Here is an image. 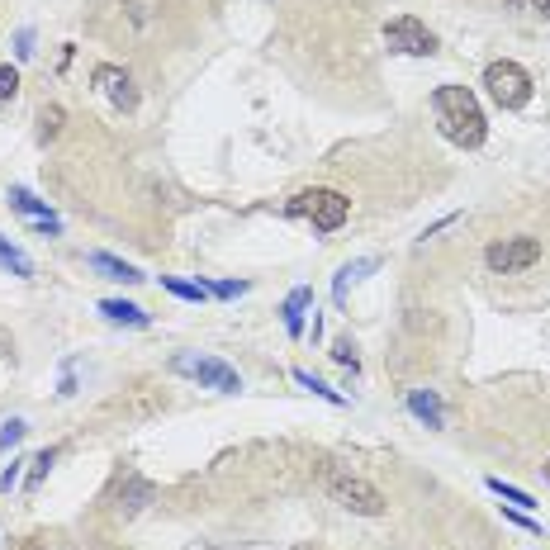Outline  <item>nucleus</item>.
I'll return each instance as SVG.
<instances>
[{
  "instance_id": "26",
  "label": "nucleus",
  "mask_w": 550,
  "mask_h": 550,
  "mask_svg": "<svg viewBox=\"0 0 550 550\" xmlns=\"http://www.w3.org/2000/svg\"><path fill=\"white\" fill-rule=\"evenodd\" d=\"M38 124H43V138H53V133L62 129V110H57V105H53V110H43V114H38Z\"/></svg>"
},
{
  "instance_id": "8",
  "label": "nucleus",
  "mask_w": 550,
  "mask_h": 550,
  "mask_svg": "<svg viewBox=\"0 0 550 550\" xmlns=\"http://www.w3.org/2000/svg\"><path fill=\"white\" fill-rule=\"evenodd\" d=\"M95 86L110 95V105L114 110H138V91H133V76L124 72V67H95Z\"/></svg>"
},
{
  "instance_id": "10",
  "label": "nucleus",
  "mask_w": 550,
  "mask_h": 550,
  "mask_svg": "<svg viewBox=\"0 0 550 550\" xmlns=\"http://www.w3.org/2000/svg\"><path fill=\"white\" fill-rule=\"evenodd\" d=\"M408 413L427 427H446V408H441L437 389H408Z\"/></svg>"
},
{
  "instance_id": "3",
  "label": "nucleus",
  "mask_w": 550,
  "mask_h": 550,
  "mask_svg": "<svg viewBox=\"0 0 550 550\" xmlns=\"http://www.w3.org/2000/svg\"><path fill=\"white\" fill-rule=\"evenodd\" d=\"M484 86H489V100L498 110H522L532 100V76L522 72L517 62H508V57L484 67Z\"/></svg>"
},
{
  "instance_id": "18",
  "label": "nucleus",
  "mask_w": 550,
  "mask_h": 550,
  "mask_svg": "<svg viewBox=\"0 0 550 550\" xmlns=\"http://www.w3.org/2000/svg\"><path fill=\"white\" fill-rule=\"evenodd\" d=\"M294 385H304V389H309V394H318V399H328V404H337V408L347 404V399H342L337 389H328V385H323V380H313L309 370H294Z\"/></svg>"
},
{
  "instance_id": "4",
  "label": "nucleus",
  "mask_w": 550,
  "mask_h": 550,
  "mask_svg": "<svg viewBox=\"0 0 550 550\" xmlns=\"http://www.w3.org/2000/svg\"><path fill=\"white\" fill-rule=\"evenodd\" d=\"M328 494H332V503H342V508H351V513H361V517L385 513V494L370 479L351 475V470H328Z\"/></svg>"
},
{
  "instance_id": "29",
  "label": "nucleus",
  "mask_w": 550,
  "mask_h": 550,
  "mask_svg": "<svg viewBox=\"0 0 550 550\" xmlns=\"http://www.w3.org/2000/svg\"><path fill=\"white\" fill-rule=\"evenodd\" d=\"M546 479H550V460H546Z\"/></svg>"
},
{
  "instance_id": "17",
  "label": "nucleus",
  "mask_w": 550,
  "mask_h": 550,
  "mask_svg": "<svg viewBox=\"0 0 550 550\" xmlns=\"http://www.w3.org/2000/svg\"><path fill=\"white\" fill-rule=\"evenodd\" d=\"M0 266H5V271H15V275H34V261L24 257L19 247H10L5 238H0Z\"/></svg>"
},
{
  "instance_id": "5",
  "label": "nucleus",
  "mask_w": 550,
  "mask_h": 550,
  "mask_svg": "<svg viewBox=\"0 0 550 550\" xmlns=\"http://www.w3.org/2000/svg\"><path fill=\"white\" fill-rule=\"evenodd\" d=\"M171 370L185 375V380H200L204 389H219V394H238V389H242V375L228 366V361H219V356H195V351H181V356L171 361Z\"/></svg>"
},
{
  "instance_id": "14",
  "label": "nucleus",
  "mask_w": 550,
  "mask_h": 550,
  "mask_svg": "<svg viewBox=\"0 0 550 550\" xmlns=\"http://www.w3.org/2000/svg\"><path fill=\"white\" fill-rule=\"evenodd\" d=\"M100 313H105L110 323H124V328H147V323H152V313L129 304V299H100Z\"/></svg>"
},
{
  "instance_id": "28",
  "label": "nucleus",
  "mask_w": 550,
  "mask_h": 550,
  "mask_svg": "<svg viewBox=\"0 0 550 550\" xmlns=\"http://www.w3.org/2000/svg\"><path fill=\"white\" fill-rule=\"evenodd\" d=\"M19 465H24V460H10V470L0 475V494H10V489L19 484Z\"/></svg>"
},
{
  "instance_id": "2",
  "label": "nucleus",
  "mask_w": 550,
  "mask_h": 550,
  "mask_svg": "<svg viewBox=\"0 0 550 550\" xmlns=\"http://www.w3.org/2000/svg\"><path fill=\"white\" fill-rule=\"evenodd\" d=\"M285 214H290V219H309L318 233H337V228L351 219V200L342 190L313 185V190H299V195L285 204Z\"/></svg>"
},
{
  "instance_id": "21",
  "label": "nucleus",
  "mask_w": 550,
  "mask_h": 550,
  "mask_svg": "<svg viewBox=\"0 0 550 550\" xmlns=\"http://www.w3.org/2000/svg\"><path fill=\"white\" fill-rule=\"evenodd\" d=\"M15 95H19V72L10 67V62H5V67H0V110H5Z\"/></svg>"
},
{
  "instance_id": "19",
  "label": "nucleus",
  "mask_w": 550,
  "mask_h": 550,
  "mask_svg": "<svg viewBox=\"0 0 550 550\" xmlns=\"http://www.w3.org/2000/svg\"><path fill=\"white\" fill-rule=\"evenodd\" d=\"M162 285L176 294V299H195V304L209 299V285H190V280H176V275H162Z\"/></svg>"
},
{
  "instance_id": "12",
  "label": "nucleus",
  "mask_w": 550,
  "mask_h": 550,
  "mask_svg": "<svg viewBox=\"0 0 550 550\" xmlns=\"http://www.w3.org/2000/svg\"><path fill=\"white\" fill-rule=\"evenodd\" d=\"M86 266H91V271H100V275H110V280H124V285H143V280H147L138 266L110 257V252H91V257H86Z\"/></svg>"
},
{
  "instance_id": "6",
  "label": "nucleus",
  "mask_w": 550,
  "mask_h": 550,
  "mask_svg": "<svg viewBox=\"0 0 550 550\" xmlns=\"http://www.w3.org/2000/svg\"><path fill=\"white\" fill-rule=\"evenodd\" d=\"M385 48L389 53H404V57H432L437 53V34L413 15H399L385 24Z\"/></svg>"
},
{
  "instance_id": "24",
  "label": "nucleus",
  "mask_w": 550,
  "mask_h": 550,
  "mask_svg": "<svg viewBox=\"0 0 550 550\" xmlns=\"http://www.w3.org/2000/svg\"><path fill=\"white\" fill-rule=\"evenodd\" d=\"M209 294H219V299H238V294H247V280H219V285H209Z\"/></svg>"
},
{
  "instance_id": "23",
  "label": "nucleus",
  "mask_w": 550,
  "mask_h": 550,
  "mask_svg": "<svg viewBox=\"0 0 550 550\" xmlns=\"http://www.w3.org/2000/svg\"><path fill=\"white\" fill-rule=\"evenodd\" d=\"M24 432H29V427H24L19 418H10L5 427H0V446H5V451H10V446H19V441H24Z\"/></svg>"
},
{
  "instance_id": "7",
  "label": "nucleus",
  "mask_w": 550,
  "mask_h": 550,
  "mask_svg": "<svg viewBox=\"0 0 550 550\" xmlns=\"http://www.w3.org/2000/svg\"><path fill=\"white\" fill-rule=\"evenodd\" d=\"M536 261H541V242L536 238H498L484 252V266L494 275H517V271H527V266H536Z\"/></svg>"
},
{
  "instance_id": "27",
  "label": "nucleus",
  "mask_w": 550,
  "mask_h": 550,
  "mask_svg": "<svg viewBox=\"0 0 550 550\" xmlns=\"http://www.w3.org/2000/svg\"><path fill=\"white\" fill-rule=\"evenodd\" d=\"M57 451H43V456H34V475H29V489H38V479L48 475V465H53Z\"/></svg>"
},
{
  "instance_id": "25",
  "label": "nucleus",
  "mask_w": 550,
  "mask_h": 550,
  "mask_svg": "<svg viewBox=\"0 0 550 550\" xmlns=\"http://www.w3.org/2000/svg\"><path fill=\"white\" fill-rule=\"evenodd\" d=\"M15 57H19V62H29V57H34V29H19V34H15Z\"/></svg>"
},
{
  "instance_id": "20",
  "label": "nucleus",
  "mask_w": 550,
  "mask_h": 550,
  "mask_svg": "<svg viewBox=\"0 0 550 550\" xmlns=\"http://www.w3.org/2000/svg\"><path fill=\"white\" fill-rule=\"evenodd\" d=\"M508 10L527 19H550V0H508Z\"/></svg>"
},
{
  "instance_id": "22",
  "label": "nucleus",
  "mask_w": 550,
  "mask_h": 550,
  "mask_svg": "<svg viewBox=\"0 0 550 550\" xmlns=\"http://www.w3.org/2000/svg\"><path fill=\"white\" fill-rule=\"evenodd\" d=\"M332 361H337V366H347L351 375H356V347H351V337H342V342H332Z\"/></svg>"
},
{
  "instance_id": "16",
  "label": "nucleus",
  "mask_w": 550,
  "mask_h": 550,
  "mask_svg": "<svg viewBox=\"0 0 550 550\" xmlns=\"http://www.w3.org/2000/svg\"><path fill=\"white\" fill-rule=\"evenodd\" d=\"M484 484H489V494H498L503 503H508V508H532V494H527V489H517V484H503L498 475H489Z\"/></svg>"
},
{
  "instance_id": "1",
  "label": "nucleus",
  "mask_w": 550,
  "mask_h": 550,
  "mask_svg": "<svg viewBox=\"0 0 550 550\" xmlns=\"http://www.w3.org/2000/svg\"><path fill=\"white\" fill-rule=\"evenodd\" d=\"M432 119H437L441 138L456 147H479L489 133V119H484L470 86H437L432 91Z\"/></svg>"
},
{
  "instance_id": "11",
  "label": "nucleus",
  "mask_w": 550,
  "mask_h": 550,
  "mask_svg": "<svg viewBox=\"0 0 550 550\" xmlns=\"http://www.w3.org/2000/svg\"><path fill=\"white\" fill-rule=\"evenodd\" d=\"M309 304H313V290H309V285L290 290V299L280 304V323H285V332H290V337H304V313H309Z\"/></svg>"
},
{
  "instance_id": "15",
  "label": "nucleus",
  "mask_w": 550,
  "mask_h": 550,
  "mask_svg": "<svg viewBox=\"0 0 550 550\" xmlns=\"http://www.w3.org/2000/svg\"><path fill=\"white\" fill-rule=\"evenodd\" d=\"M5 200H10V209H19V214H24V219H53V209H48V200H38V195H29V190H24V185H10V195H5Z\"/></svg>"
},
{
  "instance_id": "13",
  "label": "nucleus",
  "mask_w": 550,
  "mask_h": 550,
  "mask_svg": "<svg viewBox=\"0 0 550 550\" xmlns=\"http://www.w3.org/2000/svg\"><path fill=\"white\" fill-rule=\"evenodd\" d=\"M375 266H380V257H356V261H347V266L337 271V280H332V299H337V304H347V290L356 285V280H366Z\"/></svg>"
},
{
  "instance_id": "9",
  "label": "nucleus",
  "mask_w": 550,
  "mask_h": 550,
  "mask_svg": "<svg viewBox=\"0 0 550 550\" xmlns=\"http://www.w3.org/2000/svg\"><path fill=\"white\" fill-rule=\"evenodd\" d=\"M152 498H157V484L129 470V475H124V484H119V494H114V508H119L124 517H133V513H143Z\"/></svg>"
}]
</instances>
